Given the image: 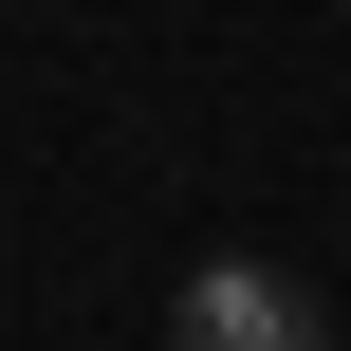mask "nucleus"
I'll use <instances>...</instances> for the list:
<instances>
[{"label":"nucleus","instance_id":"1","mask_svg":"<svg viewBox=\"0 0 351 351\" xmlns=\"http://www.w3.org/2000/svg\"><path fill=\"white\" fill-rule=\"evenodd\" d=\"M167 351H333V333H315V296H296V278H259V259H204V278L167 296Z\"/></svg>","mask_w":351,"mask_h":351}]
</instances>
